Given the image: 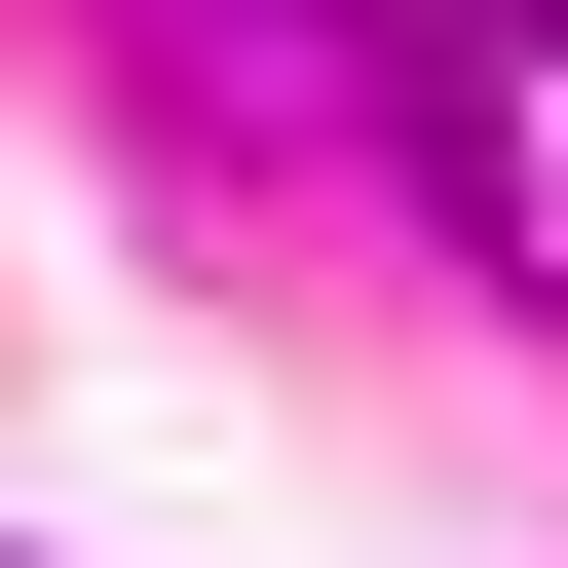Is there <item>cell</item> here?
<instances>
[{"instance_id": "cell-1", "label": "cell", "mask_w": 568, "mask_h": 568, "mask_svg": "<svg viewBox=\"0 0 568 568\" xmlns=\"http://www.w3.org/2000/svg\"><path fill=\"white\" fill-rule=\"evenodd\" d=\"M379 152L530 265V304H568V0H493V39H379Z\"/></svg>"}]
</instances>
